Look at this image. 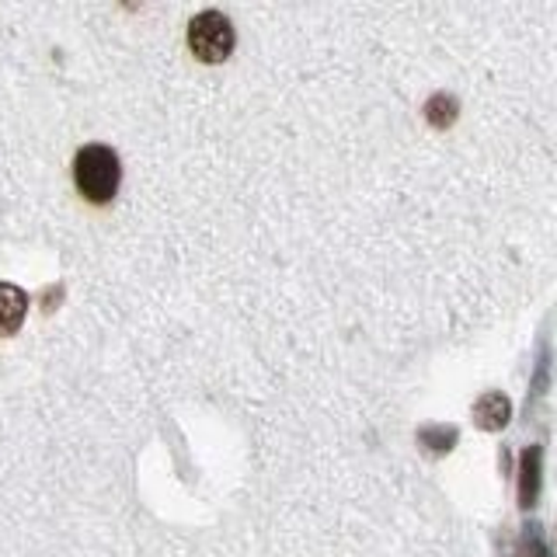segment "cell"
Instances as JSON below:
<instances>
[{"label": "cell", "instance_id": "6da1fadb", "mask_svg": "<svg viewBox=\"0 0 557 557\" xmlns=\"http://www.w3.org/2000/svg\"><path fill=\"white\" fill-rule=\"evenodd\" d=\"M74 182L77 191L95 206H104L115 199L119 182H122V164L119 153L104 144H87L74 157Z\"/></svg>", "mask_w": 557, "mask_h": 557}, {"label": "cell", "instance_id": "7a4b0ae2", "mask_svg": "<svg viewBox=\"0 0 557 557\" xmlns=\"http://www.w3.org/2000/svg\"><path fill=\"white\" fill-rule=\"evenodd\" d=\"M237 35L231 17L220 11H202L188 22V49L202 63H223L234 52Z\"/></svg>", "mask_w": 557, "mask_h": 557}, {"label": "cell", "instance_id": "3957f363", "mask_svg": "<svg viewBox=\"0 0 557 557\" xmlns=\"http://www.w3.org/2000/svg\"><path fill=\"white\" fill-rule=\"evenodd\" d=\"M25 313H28V293L11 283H0V338L14 335L25 324Z\"/></svg>", "mask_w": 557, "mask_h": 557}, {"label": "cell", "instance_id": "277c9868", "mask_svg": "<svg viewBox=\"0 0 557 557\" xmlns=\"http://www.w3.org/2000/svg\"><path fill=\"white\" fill-rule=\"evenodd\" d=\"M509 418H512V405H509V397L492 391V394H484L478 405H474V422L484 429V432H498L509 425Z\"/></svg>", "mask_w": 557, "mask_h": 557}, {"label": "cell", "instance_id": "5b68a950", "mask_svg": "<svg viewBox=\"0 0 557 557\" xmlns=\"http://www.w3.org/2000/svg\"><path fill=\"white\" fill-rule=\"evenodd\" d=\"M540 446H530L522 453V470H519V505L522 509H533L536 505V495H540Z\"/></svg>", "mask_w": 557, "mask_h": 557}, {"label": "cell", "instance_id": "8992f818", "mask_svg": "<svg viewBox=\"0 0 557 557\" xmlns=\"http://www.w3.org/2000/svg\"><path fill=\"white\" fill-rule=\"evenodd\" d=\"M425 119L432 122L435 129H446L453 119H457V101L449 95H435L429 104H425Z\"/></svg>", "mask_w": 557, "mask_h": 557}, {"label": "cell", "instance_id": "52a82bcc", "mask_svg": "<svg viewBox=\"0 0 557 557\" xmlns=\"http://www.w3.org/2000/svg\"><path fill=\"white\" fill-rule=\"evenodd\" d=\"M418 440H422L425 446L435 443L432 453H446L453 443H457V429H422V435H418Z\"/></svg>", "mask_w": 557, "mask_h": 557}, {"label": "cell", "instance_id": "ba28073f", "mask_svg": "<svg viewBox=\"0 0 557 557\" xmlns=\"http://www.w3.org/2000/svg\"><path fill=\"white\" fill-rule=\"evenodd\" d=\"M527 557H547V550H544V544H540V533H527V550H522Z\"/></svg>", "mask_w": 557, "mask_h": 557}]
</instances>
